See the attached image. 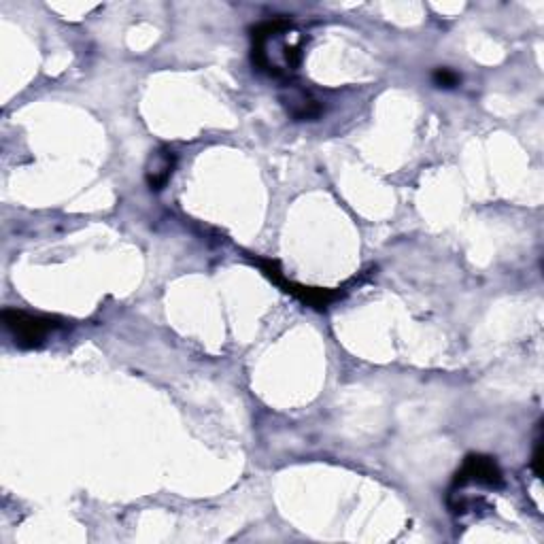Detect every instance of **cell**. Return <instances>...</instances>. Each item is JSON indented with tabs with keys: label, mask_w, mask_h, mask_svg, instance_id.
<instances>
[{
	"label": "cell",
	"mask_w": 544,
	"mask_h": 544,
	"mask_svg": "<svg viewBox=\"0 0 544 544\" xmlns=\"http://www.w3.org/2000/svg\"><path fill=\"white\" fill-rule=\"evenodd\" d=\"M432 81L436 88H442V90H453L457 88L459 83H462V77H459L453 68H436V71L432 73Z\"/></svg>",
	"instance_id": "obj_7"
},
{
	"label": "cell",
	"mask_w": 544,
	"mask_h": 544,
	"mask_svg": "<svg viewBox=\"0 0 544 544\" xmlns=\"http://www.w3.org/2000/svg\"><path fill=\"white\" fill-rule=\"evenodd\" d=\"M542 438L538 436L536 438V447H534V459H532V468H534V472L540 476V462H542Z\"/></svg>",
	"instance_id": "obj_8"
},
{
	"label": "cell",
	"mask_w": 544,
	"mask_h": 544,
	"mask_svg": "<svg viewBox=\"0 0 544 544\" xmlns=\"http://www.w3.org/2000/svg\"><path fill=\"white\" fill-rule=\"evenodd\" d=\"M255 264H258L262 268L264 275L272 281L277 283L285 294L294 296L296 300L304 302L306 306H313V309H328V306L336 300H340L345 296V287H338V289H323V287H306V285H298L294 281H289L283 272L279 270L277 262L272 260H266V258H255L253 260Z\"/></svg>",
	"instance_id": "obj_3"
},
{
	"label": "cell",
	"mask_w": 544,
	"mask_h": 544,
	"mask_svg": "<svg viewBox=\"0 0 544 544\" xmlns=\"http://www.w3.org/2000/svg\"><path fill=\"white\" fill-rule=\"evenodd\" d=\"M177 168V153L168 147H158L151 151L145 164V181L151 192H160L173 177Z\"/></svg>",
	"instance_id": "obj_6"
},
{
	"label": "cell",
	"mask_w": 544,
	"mask_h": 544,
	"mask_svg": "<svg viewBox=\"0 0 544 544\" xmlns=\"http://www.w3.org/2000/svg\"><path fill=\"white\" fill-rule=\"evenodd\" d=\"M3 323L20 349H39L51 332L62 328L58 317L34 315L20 309H5Z\"/></svg>",
	"instance_id": "obj_2"
},
{
	"label": "cell",
	"mask_w": 544,
	"mask_h": 544,
	"mask_svg": "<svg viewBox=\"0 0 544 544\" xmlns=\"http://www.w3.org/2000/svg\"><path fill=\"white\" fill-rule=\"evenodd\" d=\"M281 105L294 122H313L323 113L321 102L309 90L292 81L285 83V90L281 92Z\"/></svg>",
	"instance_id": "obj_5"
},
{
	"label": "cell",
	"mask_w": 544,
	"mask_h": 544,
	"mask_svg": "<svg viewBox=\"0 0 544 544\" xmlns=\"http://www.w3.org/2000/svg\"><path fill=\"white\" fill-rule=\"evenodd\" d=\"M251 60L258 71L289 81L304 58L306 39L296 30L292 20L277 17L255 26L251 30Z\"/></svg>",
	"instance_id": "obj_1"
},
{
	"label": "cell",
	"mask_w": 544,
	"mask_h": 544,
	"mask_svg": "<svg viewBox=\"0 0 544 544\" xmlns=\"http://www.w3.org/2000/svg\"><path fill=\"white\" fill-rule=\"evenodd\" d=\"M487 487L500 489L504 487V474L498 462L489 455H468L464 459L462 468L457 470L453 487Z\"/></svg>",
	"instance_id": "obj_4"
}]
</instances>
